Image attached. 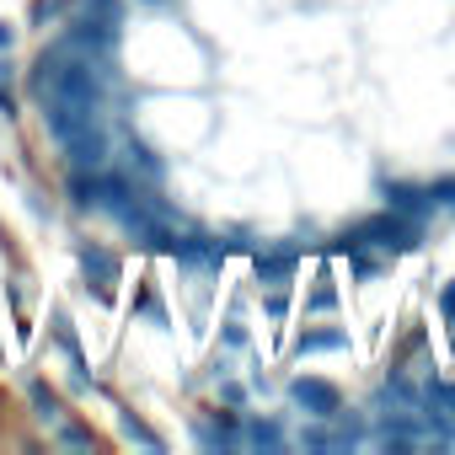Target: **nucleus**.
<instances>
[{
	"mask_svg": "<svg viewBox=\"0 0 455 455\" xmlns=\"http://www.w3.org/2000/svg\"><path fill=\"white\" fill-rule=\"evenodd\" d=\"M418 220H407V214H396V209H386V214H375V220H364V225H354V231H343L332 247L338 252H359V247H386V252H412L418 247Z\"/></svg>",
	"mask_w": 455,
	"mask_h": 455,
	"instance_id": "f257e3e1",
	"label": "nucleus"
},
{
	"mask_svg": "<svg viewBox=\"0 0 455 455\" xmlns=\"http://www.w3.org/2000/svg\"><path fill=\"white\" fill-rule=\"evenodd\" d=\"M44 108H49V113H44V124H49V134H54L60 145H65V140H76L81 129H92V124H97V113H102L97 102H81V97H44Z\"/></svg>",
	"mask_w": 455,
	"mask_h": 455,
	"instance_id": "f03ea898",
	"label": "nucleus"
},
{
	"mask_svg": "<svg viewBox=\"0 0 455 455\" xmlns=\"http://www.w3.org/2000/svg\"><path fill=\"white\" fill-rule=\"evenodd\" d=\"M129 188H134V182L113 177L108 166H97V172H76V177H70V198H76L81 209H113Z\"/></svg>",
	"mask_w": 455,
	"mask_h": 455,
	"instance_id": "7ed1b4c3",
	"label": "nucleus"
},
{
	"mask_svg": "<svg viewBox=\"0 0 455 455\" xmlns=\"http://www.w3.org/2000/svg\"><path fill=\"white\" fill-rule=\"evenodd\" d=\"M65 49H76V54H86V60H108V54L118 49V22H113V17H97V12H86V17L70 28Z\"/></svg>",
	"mask_w": 455,
	"mask_h": 455,
	"instance_id": "20e7f679",
	"label": "nucleus"
},
{
	"mask_svg": "<svg viewBox=\"0 0 455 455\" xmlns=\"http://www.w3.org/2000/svg\"><path fill=\"white\" fill-rule=\"evenodd\" d=\"M290 396H295V407H306V412H311V418H322V423H332V418H338V407H343L338 386H332V380H316V375L295 380V386H290Z\"/></svg>",
	"mask_w": 455,
	"mask_h": 455,
	"instance_id": "39448f33",
	"label": "nucleus"
},
{
	"mask_svg": "<svg viewBox=\"0 0 455 455\" xmlns=\"http://www.w3.org/2000/svg\"><path fill=\"white\" fill-rule=\"evenodd\" d=\"M65 150H70V166H76V172L108 166V134H102V124H92V129H81L76 140H65Z\"/></svg>",
	"mask_w": 455,
	"mask_h": 455,
	"instance_id": "423d86ee",
	"label": "nucleus"
},
{
	"mask_svg": "<svg viewBox=\"0 0 455 455\" xmlns=\"http://www.w3.org/2000/svg\"><path fill=\"white\" fill-rule=\"evenodd\" d=\"M386 204H391L396 214H407V220H423V214L439 209V204L428 198V188H412V182H391V188H386Z\"/></svg>",
	"mask_w": 455,
	"mask_h": 455,
	"instance_id": "0eeeda50",
	"label": "nucleus"
},
{
	"mask_svg": "<svg viewBox=\"0 0 455 455\" xmlns=\"http://www.w3.org/2000/svg\"><path fill=\"white\" fill-rule=\"evenodd\" d=\"M172 258H177V263H188V268H204V263H220V258H225V247H220V242H209V236H177V242H172Z\"/></svg>",
	"mask_w": 455,
	"mask_h": 455,
	"instance_id": "6e6552de",
	"label": "nucleus"
},
{
	"mask_svg": "<svg viewBox=\"0 0 455 455\" xmlns=\"http://www.w3.org/2000/svg\"><path fill=\"white\" fill-rule=\"evenodd\" d=\"M81 268H86V279H92L97 290H113V284H118V263H113L108 252H97V247L81 252Z\"/></svg>",
	"mask_w": 455,
	"mask_h": 455,
	"instance_id": "1a4fd4ad",
	"label": "nucleus"
},
{
	"mask_svg": "<svg viewBox=\"0 0 455 455\" xmlns=\"http://www.w3.org/2000/svg\"><path fill=\"white\" fill-rule=\"evenodd\" d=\"M295 274V252L284 247V252H258V279L263 284H284Z\"/></svg>",
	"mask_w": 455,
	"mask_h": 455,
	"instance_id": "9d476101",
	"label": "nucleus"
},
{
	"mask_svg": "<svg viewBox=\"0 0 455 455\" xmlns=\"http://www.w3.org/2000/svg\"><path fill=\"white\" fill-rule=\"evenodd\" d=\"M348 338L343 332H306L300 343H295V354H327V348H343Z\"/></svg>",
	"mask_w": 455,
	"mask_h": 455,
	"instance_id": "9b49d317",
	"label": "nucleus"
},
{
	"mask_svg": "<svg viewBox=\"0 0 455 455\" xmlns=\"http://www.w3.org/2000/svg\"><path fill=\"white\" fill-rule=\"evenodd\" d=\"M247 439H252L258 450H279V444H284V428H279V423H263V418H258V423L247 428Z\"/></svg>",
	"mask_w": 455,
	"mask_h": 455,
	"instance_id": "f8f14e48",
	"label": "nucleus"
},
{
	"mask_svg": "<svg viewBox=\"0 0 455 455\" xmlns=\"http://www.w3.org/2000/svg\"><path fill=\"white\" fill-rule=\"evenodd\" d=\"M33 407H38V418H44V423H60V402H54L44 386H33Z\"/></svg>",
	"mask_w": 455,
	"mask_h": 455,
	"instance_id": "ddd939ff",
	"label": "nucleus"
},
{
	"mask_svg": "<svg viewBox=\"0 0 455 455\" xmlns=\"http://www.w3.org/2000/svg\"><path fill=\"white\" fill-rule=\"evenodd\" d=\"M129 156H134V166H140V172H145V177H150V182H156V177H161V161H156V156H150V150H145V145H129Z\"/></svg>",
	"mask_w": 455,
	"mask_h": 455,
	"instance_id": "4468645a",
	"label": "nucleus"
},
{
	"mask_svg": "<svg viewBox=\"0 0 455 455\" xmlns=\"http://www.w3.org/2000/svg\"><path fill=\"white\" fill-rule=\"evenodd\" d=\"M124 434H129V439H140L145 450H161V439H156V434H150V428H145L140 418H124Z\"/></svg>",
	"mask_w": 455,
	"mask_h": 455,
	"instance_id": "2eb2a0df",
	"label": "nucleus"
},
{
	"mask_svg": "<svg viewBox=\"0 0 455 455\" xmlns=\"http://www.w3.org/2000/svg\"><path fill=\"white\" fill-rule=\"evenodd\" d=\"M428 198L450 209V204H455V177H439V182H428Z\"/></svg>",
	"mask_w": 455,
	"mask_h": 455,
	"instance_id": "dca6fc26",
	"label": "nucleus"
},
{
	"mask_svg": "<svg viewBox=\"0 0 455 455\" xmlns=\"http://www.w3.org/2000/svg\"><path fill=\"white\" fill-rule=\"evenodd\" d=\"M300 444H311V450H327V444H332V434H327V428H306V434H300Z\"/></svg>",
	"mask_w": 455,
	"mask_h": 455,
	"instance_id": "f3484780",
	"label": "nucleus"
},
{
	"mask_svg": "<svg viewBox=\"0 0 455 455\" xmlns=\"http://www.w3.org/2000/svg\"><path fill=\"white\" fill-rule=\"evenodd\" d=\"M439 311H444V322H450V327H455V279H450V284H444V295H439Z\"/></svg>",
	"mask_w": 455,
	"mask_h": 455,
	"instance_id": "a211bd4d",
	"label": "nucleus"
},
{
	"mask_svg": "<svg viewBox=\"0 0 455 455\" xmlns=\"http://www.w3.org/2000/svg\"><path fill=\"white\" fill-rule=\"evenodd\" d=\"M60 439H65V444H76V450H86V444H92V434H86V428H60Z\"/></svg>",
	"mask_w": 455,
	"mask_h": 455,
	"instance_id": "6ab92c4d",
	"label": "nucleus"
},
{
	"mask_svg": "<svg viewBox=\"0 0 455 455\" xmlns=\"http://www.w3.org/2000/svg\"><path fill=\"white\" fill-rule=\"evenodd\" d=\"M311 306H316V311H332V306H338V295H332V290H316V295H311Z\"/></svg>",
	"mask_w": 455,
	"mask_h": 455,
	"instance_id": "aec40b11",
	"label": "nucleus"
},
{
	"mask_svg": "<svg viewBox=\"0 0 455 455\" xmlns=\"http://www.w3.org/2000/svg\"><path fill=\"white\" fill-rule=\"evenodd\" d=\"M0 49H12V28L6 22H0Z\"/></svg>",
	"mask_w": 455,
	"mask_h": 455,
	"instance_id": "412c9836",
	"label": "nucleus"
},
{
	"mask_svg": "<svg viewBox=\"0 0 455 455\" xmlns=\"http://www.w3.org/2000/svg\"><path fill=\"white\" fill-rule=\"evenodd\" d=\"M156 6H161V0H156Z\"/></svg>",
	"mask_w": 455,
	"mask_h": 455,
	"instance_id": "4be33fe9",
	"label": "nucleus"
},
{
	"mask_svg": "<svg viewBox=\"0 0 455 455\" xmlns=\"http://www.w3.org/2000/svg\"><path fill=\"white\" fill-rule=\"evenodd\" d=\"M450 209H455V204H450Z\"/></svg>",
	"mask_w": 455,
	"mask_h": 455,
	"instance_id": "5701e85b",
	"label": "nucleus"
}]
</instances>
